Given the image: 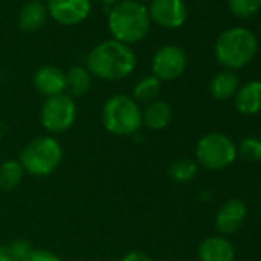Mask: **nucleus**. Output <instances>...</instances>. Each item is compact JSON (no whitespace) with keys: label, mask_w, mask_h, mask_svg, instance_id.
<instances>
[{"label":"nucleus","mask_w":261,"mask_h":261,"mask_svg":"<svg viewBox=\"0 0 261 261\" xmlns=\"http://www.w3.org/2000/svg\"><path fill=\"white\" fill-rule=\"evenodd\" d=\"M88 71L103 80H120L136 69V53L114 39L98 43L88 56Z\"/></svg>","instance_id":"nucleus-1"},{"label":"nucleus","mask_w":261,"mask_h":261,"mask_svg":"<svg viewBox=\"0 0 261 261\" xmlns=\"http://www.w3.org/2000/svg\"><path fill=\"white\" fill-rule=\"evenodd\" d=\"M108 28L114 40L124 45L143 40L151 28L148 8L136 0H121L108 13Z\"/></svg>","instance_id":"nucleus-2"},{"label":"nucleus","mask_w":261,"mask_h":261,"mask_svg":"<svg viewBox=\"0 0 261 261\" xmlns=\"http://www.w3.org/2000/svg\"><path fill=\"white\" fill-rule=\"evenodd\" d=\"M258 51L255 34L243 27H233L223 31L215 42V57L224 68L240 69L249 65Z\"/></svg>","instance_id":"nucleus-3"},{"label":"nucleus","mask_w":261,"mask_h":261,"mask_svg":"<svg viewBox=\"0 0 261 261\" xmlns=\"http://www.w3.org/2000/svg\"><path fill=\"white\" fill-rule=\"evenodd\" d=\"M105 127L114 136H133L143 124L139 103L123 94L112 95L106 100L101 112Z\"/></svg>","instance_id":"nucleus-4"},{"label":"nucleus","mask_w":261,"mask_h":261,"mask_svg":"<svg viewBox=\"0 0 261 261\" xmlns=\"http://www.w3.org/2000/svg\"><path fill=\"white\" fill-rule=\"evenodd\" d=\"M62 159L63 149L56 139L39 137L23 149L20 165L33 177H46L59 168Z\"/></svg>","instance_id":"nucleus-5"},{"label":"nucleus","mask_w":261,"mask_h":261,"mask_svg":"<svg viewBox=\"0 0 261 261\" xmlns=\"http://www.w3.org/2000/svg\"><path fill=\"white\" fill-rule=\"evenodd\" d=\"M237 155L235 143L221 133H211L201 137L195 148L197 162L209 171H220L230 166Z\"/></svg>","instance_id":"nucleus-6"},{"label":"nucleus","mask_w":261,"mask_h":261,"mask_svg":"<svg viewBox=\"0 0 261 261\" xmlns=\"http://www.w3.org/2000/svg\"><path fill=\"white\" fill-rule=\"evenodd\" d=\"M77 117V106L71 95L60 94L49 97L40 112V121L43 127L53 134L66 133L72 127Z\"/></svg>","instance_id":"nucleus-7"},{"label":"nucleus","mask_w":261,"mask_h":261,"mask_svg":"<svg viewBox=\"0 0 261 261\" xmlns=\"http://www.w3.org/2000/svg\"><path fill=\"white\" fill-rule=\"evenodd\" d=\"M188 65L186 53L175 46V45H166L160 48L152 59V74L160 82H171L178 79Z\"/></svg>","instance_id":"nucleus-8"},{"label":"nucleus","mask_w":261,"mask_h":261,"mask_svg":"<svg viewBox=\"0 0 261 261\" xmlns=\"http://www.w3.org/2000/svg\"><path fill=\"white\" fill-rule=\"evenodd\" d=\"M148 13L151 22L168 30L180 28L188 17V10L183 0H151Z\"/></svg>","instance_id":"nucleus-9"},{"label":"nucleus","mask_w":261,"mask_h":261,"mask_svg":"<svg viewBox=\"0 0 261 261\" xmlns=\"http://www.w3.org/2000/svg\"><path fill=\"white\" fill-rule=\"evenodd\" d=\"M51 17L65 27H72L86 20L91 13V0H48Z\"/></svg>","instance_id":"nucleus-10"},{"label":"nucleus","mask_w":261,"mask_h":261,"mask_svg":"<svg viewBox=\"0 0 261 261\" xmlns=\"http://www.w3.org/2000/svg\"><path fill=\"white\" fill-rule=\"evenodd\" d=\"M246 215H247L246 203L241 201L240 198H232L220 207L215 217V226L220 233L230 235L240 229Z\"/></svg>","instance_id":"nucleus-11"},{"label":"nucleus","mask_w":261,"mask_h":261,"mask_svg":"<svg viewBox=\"0 0 261 261\" xmlns=\"http://www.w3.org/2000/svg\"><path fill=\"white\" fill-rule=\"evenodd\" d=\"M34 86L45 97H54L63 94L66 89L65 72L56 66H43L34 74Z\"/></svg>","instance_id":"nucleus-12"},{"label":"nucleus","mask_w":261,"mask_h":261,"mask_svg":"<svg viewBox=\"0 0 261 261\" xmlns=\"http://www.w3.org/2000/svg\"><path fill=\"white\" fill-rule=\"evenodd\" d=\"M200 261H233V244L224 237H207L198 247Z\"/></svg>","instance_id":"nucleus-13"},{"label":"nucleus","mask_w":261,"mask_h":261,"mask_svg":"<svg viewBox=\"0 0 261 261\" xmlns=\"http://www.w3.org/2000/svg\"><path fill=\"white\" fill-rule=\"evenodd\" d=\"M235 108L243 115H256L261 112V82L252 80L238 88L235 94Z\"/></svg>","instance_id":"nucleus-14"},{"label":"nucleus","mask_w":261,"mask_h":261,"mask_svg":"<svg viewBox=\"0 0 261 261\" xmlns=\"http://www.w3.org/2000/svg\"><path fill=\"white\" fill-rule=\"evenodd\" d=\"M48 17V10L46 5L40 0H33V2H28L20 14H19V25L25 33H34L37 30H40Z\"/></svg>","instance_id":"nucleus-15"},{"label":"nucleus","mask_w":261,"mask_h":261,"mask_svg":"<svg viewBox=\"0 0 261 261\" xmlns=\"http://www.w3.org/2000/svg\"><path fill=\"white\" fill-rule=\"evenodd\" d=\"M142 120L146 127L152 130H162L172 120V108L163 100H155L148 105L145 112H142Z\"/></svg>","instance_id":"nucleus-16"},{"label":"nucleus","mask_w":261,"mask_h":261,"mask_svg":"<svg viewBox=\"0 0 261 261\" xmlns=\"http://www.w3.org/2000/svg\"><path fill=\"white\" fill-rule=\"evenodd\" d=\"M211 95L217 100H229L238 91V77L233 71H223L212 77L209 83Z\"/></svg>","instance_id":"nucleus-17"},{"label":"nucleus","mask_w":261,"mask_h":261,"mask_svg":"<svg viewBox=\"0 0 261 261\" xmlns=\"http://www.w3.org/2000/svg\"><path fill=\"white\" fill-rule=\"evenodd\" d=\"M66 89L71 95L80 97L85 95L91 88V74L82 66H72L66 74Z\"/></svg>","instance_id":"nucleus-18"},{"label":"nucleus","mask_w":261,"mask_h":261,"mask_svg":"<svg viewBox=\"0 0 261 261\" xmlns=\"http://www.w3.org/2000/svg\"><path fill=\"white\" fill-rule=\"evenodd\" d=\"M25 169L20 162L8 160L0 166V189L11 191L16 189L23 180Z\"/></svg>","instance_id":"nucleus-19"},{"label":"nucleus","mask_w":261,"mask_h":261,"mask_svg":"<svg viewBox=\"0 0 261 261\" xmlns=\"http://www.w3.org/2000/svg\"><path fill=\"white\" fill-rule=\"evenodd\" d=\"M160 89H162L160 80L154 75H146L142 80H139L137 85L134 86V92H133L134 100L149 105L157 100Z\"/></svg>","instance_id":"nucleus-20"},{"label":"nucleus","mask_w":261,"mask_h":261,"mask_svg":"<svg viewBox=\"0 0 261 261\" xmlns=\"http://www.w3.org/2000/svg\"><path fill=\"white\" fill-rule=\"evenodd\" d=\"M197 163L191 159H180L169 168V175L175 183H188L197 175Z\"/></svg>","instance_id":"nucleus-21"},{"label":"nucleus","mask_w":261,"mask_h":261,"mask_svg":"<svg viewBox=\"0 0 261 261\" xmlns=\"http://www.w3.org/2000/svg\"><path fill=\"white\" fill-rule=\"evenodd\" d=\"M229 11L238 19H249L261 8V0H227Z\"/></svg>","instance_id":"nucleus-22"},{"label":"nucleus","mask_w":261,"mask_h":261,"mask_svg":"<svg viewBox=\"0 0 261 261\" xmlns=\"http://www.w3.org/2000/svg\"><path fill=\"white\" fill-rule=\"evenodd\" d=\"M237 152H240L241 159L247 163L261 162V140L256 137H246L241 140Z\"/></svg>","instance_id":"nucleus-23"},{"label":"nucleus","mask_w":261,"mask_h":261,"mask_svg":"<svg viewBox=\"0 0 261 261\" xmlns=\"http://www.w3.org/2000/svg\"><path fill=\"white\" fill-rule=\"evenodd\" d=\"M8 247H10L13 256L16 258V261H23V259L33 252L31 244H30L28 241H25V240H16V241H13Z\"/></svg>","instance_id":"nucleus-24"},{"label":"nucleus","mask_w":261,"mask_h":261,"mask_svg":"<svg viewBox=\"0 0 261 261\" xmlns=\"http://www.w3.org/2000/svg\"><path fill=\"white\" fill-rule=\"evenodd\" d=\"M23 261H63L59 255L49 252V250H45V249H37V250H33Z\"/></svg>","instance_id":"nucleus-25"},{"label":"nucleus","mask_w":261,"mask_h":261,"mask_svg":"<svg viewBox=\"0 0 261 261\" xmlns=\"http://www.w3.org/2000/svg\"><path fill=\"white\" fill-rule=\"evenodd\" d=\"M121 261H151V258L143 252H129L121 258Z\"/></svg>","instance_id":"nucleus-26"},{"label":"nucleus","mask_w":261,"mask_h":261,"mask_svg":"<svg viewBox=\"0 0 261 261\" xmlns=\"http://www.w3.org/2000/svg\"><path fill=\"white\" fill-rule=\"evenodd\" d=\"M0 261H16L8 246H0Z\"/></svg>","instance_id":"nucleus-27"},{"label":"nucleus","mask_w":261,"mask_h":261,"mask_svg":"<svg viewBox=\"0 0 261 261\" xmlns=\"http://www.w3.org/2000/svg\"><path fill=\"white\" fill-rule=\"evenodd\" d=\"M97 2L103 7V10H105V11H108V13H109V10L118 4V0H97Z\"/></svg>","instance_id":"nucleus-28"},{"label":"nucleus","mask_w":261,"mask_h":261,"mask_svg":"<svg viewBox=\"0 0 261 261\" xmlns=\"http://www.w3.org/2000/svg\"><path fill=\"white\" fill-rule=\"evenodd\" d=\"M136 2H140L142 4V2H145V0H136Z\"/></svg>","instance_id":"nucleus-29"},{"label":"nucleus","mask_w":261,"mask_h":261,"mask_svg":"<svg viewBox=\"0 0 261 261\" xmlns=\"http://www.w3.org/2000/svg\"><path fill=\"white\" fill-rule=\"evenodd\" d=\"M259 214H261V206H259Z\"/></svg>","instance_id":"nucleus-30"}]
</instances>
